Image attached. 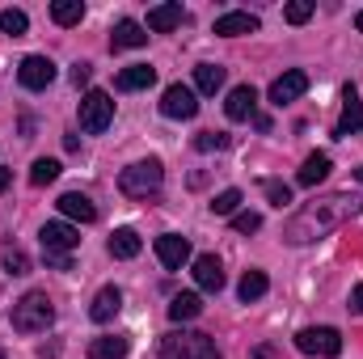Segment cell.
<instances>
[{"mask_svg":"<svg viewBox=\"0 0 363 359\" xmlns=\"http://www.w3.org/2000/svg\"><path fill=\"white\" fill-rule=\"evenodd\" d=\"M359 211V199L355 194H330V199H317L308 207H300L291 220H287V241L291 245H308L325 233H334L342 220H351Z\"/></svg>","mask_w":363,"mask_h":359,"instance_id":"obj_1","label":"cell"},{"mask_svg":"<svg viewBox=\"0 0 363 359\" xmlns=\"http://www.w3.org/2000/svg\"><path fill=\"white\" fill-rule=\"evenodd\" d=\"M51 321H55V304L47 292H26L13 304V330L17 334H43Z\"/></svg>","mask_w":363,"mask_h":359,"instance_id":"obj_2","label":"cell"},{"mask_svg":"<svg viewBox=\"0 0 363 359\" xmlns=\"http://www.w3.org/2000/svg\"><path fill=\"white\" fill-rule=\"evenodd\" d=\"M161 359H220V347L199 330H174L161 338Z\"/></svg>","mask_w":363,"mask_h":359,"instance_id":"obj_3","label":"cell"},{"mask_svg":"<svg viewBox=\"0 0 363 359\" xmlns=\"http://www.w3.org/2000/svg\"><path fill=\"white\" fill-rule=\"evenodd\" d=\"M161 186H165L161 161H135V165H127V170L118 174V190H123L127 199H152Z\"/></svg>","mask_w":363,"mask_h":359,"instance_id":"obj_4","label":"cell"},{"mask_svg":"<svg viewBox=\"0 0 363 359\" xmlns=\"http://www.w3.org/2000/svg\"><path fill=\"white\" fill-rule=\"evenodd\" d=\"M110 123H114V101H110V93L106 89H89L85 97H81V131L101 136Z\"/></svg>","mask_w":363,"mask_h":359,"instance_id":"obj_5","label":"cell"},{"mask_svg":"<svg viewBox=\"0 0 363 359\" xmlns=\"http://www.w3.org/2000/svg\"><path fill=\"white\" fill-rule=\"evenodd\" d=\"M296 347H300L304 355L334 359L338 351H342V334H338L334 326H308V330H300V334H296Z\"/></svg>","mask_w":363,"mask_h":359,"instance_id":"obj_6","label":"cell"},{"mask_svg":"<svg viewBox=\"0 0 363 359\" xmlns=\"http://www.w3.org/2000/svg\"><path fill=\"white\" fill-rule=\"evenodd\" d=\"M38 241H43V250H51V254H68V250L81 245V228L68 224V220H47L43 233H38Z\"/></svg>","mask_w":363,"mask_h":359,"instance_id":"obj_7","label":"cell"},{"mask_svg":"<svg viewBox=\"0 0 363 359\" xmlns=\"http://www.w3.org/2000/svg\"><path fill=\"white\" fill-rule=\"evenodd\" d=\"M17 81H21V89H30V93L47 89V85L55 81V64H51L47 55H26L21 68H17Z\"/></svg>","mask_w":363,"mask_h":359,"instance_id":"obj_8","label":"cell"},{"mask_svg":"<svg viewBox=\"0 0 363 359\" xmlns=\"http://www.w3.org/2000/svg\"><path fill=\"white\" fill-rule=\"evenodd\" d=\"M161 114L165 118H194L199 114V93L190 85H169L161 93Z\"/></svg>","mask_w":363,"mask_h":359,"instance_id":"obj_9","label":"cell"},{"mask_svg":"<svg viewBox=\"0 0 363 359\" xmlns=\"http://www.w3.org/2000/svg\"><path fill=\"white\" fill-rule=\"evenodd\" d=\"M157 258H161V267L165 270H182L186 263H190V241L178 237V233L157 237Z\"/></svg>","mask_w":363,"mask_h":359,"instance_id":"obj_10","label":"cell"},{"mask_svg":"<svg viewBox=\"0 0 363 359\" xmlns=\"http://www.w3.org/2000/svg\"><path fill=\"white\" fill-rule=\"evenodd\" d=\"M224 114H228L233 123L254 118V114H258V89H254V85H237V89L228 93V101H224Z\"/></svg>","mask_w":363,"mask_h":359,"instance_id":"obj_11","label":"cell"},{"mask_svg":"<svg viewBox=\"0 0 363 359\" xmlns=\"http://www.w3.org/2000/svg\"><path fill=\"white\" fill-rule=\"evenodd\" d=\"M60 216L72 224V220H81V224H93L97 220V207H93V199L89 194H81V190H68V194H60Z\"/></svg>","mask_w":363,"mask_h":359,"instance_id":"obj_12","label":"cell"},{"mask_svg":"<svg viewBox=\"0 0 363 359\" xmlns=\"http://www.w3.org/2000/svg\"><path fill=\"white\" fill-rule=\"evenodd\" d=\"M304 89H308V72L291 68V72H283V77L271 85V101H274V106H287V101L304 97Z\"/></svg>","mask_w":363,"mask_h":359,"instance_id":"obj_13","label":"cell"},{"mask_svg":"<svg viewBox=\"0 0 363 359\" xmlns=\"http://www.w3.org/2000/svg\"><path fill=\"white\" fill-rule=\"evenodd\" d=\"M148 43V26H140V21H131V17H123L118 26H114V34H110V51H135V47H144Z\"/></svg>","mask_w":363,"mask_h":359,"instance_id":"obj_14","label":"cell"},{"mask_svg":"<svg viewBox=\"0 0 363 359\" xmlns=\"http://www.w3.org/2000/svg\"><path fill=\"white\" fill-rule=\"evenodd\" d=\"M351 131H363V101H359V93H355V85L342 89V118H338L334 136H351Z\"/></svg>","mask_w":363,"mask_h":359,"instance_id":"obj_15","label":"cell"},{"mask_svg":"<svg viewBox=\"0 0 363 359\" xmlns=\"http://www.w3.org/2000/svg\"><path fill=\"white\" fill-rule=\"evenodd\" d=\"M194 283H199L203 292H220V287H224V263H220L216 254H199V258H194Z\"/></svg>","mask_w":363,"mask_h":359,"instance_id":"obj_16","label":"cell"},{"mask_svg":"<svg viewBox=\"0 0 363 359\" xmlns=\"http://www.w3.org/2000/svg\"><path fill=\"white\" fill-rule=\"evenodd\" d=\"M123 309V292L114 287V283H106L97 296H93V304H89V317L97 321V326H106V321H114V313Z\"/></svg>","mask_w":363,"mask_h":359,"instance_id":"obj_17","label":"cell"},{"mask_svg":"<svg viewBox=\"0 0 363 359\" xmlns=\"http://www.w3.org/2000/svg\"><path fill=\"white\" fill-rule=\"evenodd\" d=\"M216 34H220V38L258 34V17H254V13H220V17H216Z\"/></svg>","mask_w":363,"mask_h":359,"instance_id":"obj_18","label":"cell"},{"mask_svg":"<svg viewBox=\"0 0 363 359\" xmlns=\"http://www.w3.org/2000/svg\"><path fill=\"white\" fill-rule=\"evenodd\" d=\"M106 250H110V258H135L140 250H144V241H140V233L135 228H114L110 233V241H106Z\"/></svg>","mask_w":363,"mask_h":359,"instance_id":"obj_19","label":"cell"},{"mask_svg":"<svg viewBox=\"0 0 363 359\" xmlns=\"http://www.w3.org/2000/svg\"><path fill=\"white\" fill-rule=\"evenodd\" d=\"M178 26H182V4L178 0L148 9V30H152V34H169V30H178Z\"/></svg>","mask_w":363,"mask_h":359,"instance_id":"obj_20","label":"cell"},{"mask_svg":"<svg viewBox=\"0 0 363 359\" xmlns=\"http://www.w3.org/2000/svg\"><path fill=\"white\" fill-rule=\"evenodd\" d=\"M152 81H157V68H148V64H131V68H123V72H118V81H114V85H118L123 93H135V89H148Z\"/></svg>","mask_w":363,"mask_h":359,"instance_id":"obj_21","label":"cell"},{"mask_svg":"<svg viewBox=\"0 0 363 359\" xmlns=\"http://www.w3.org/2000/svg\"><path fill=\"white\" fill-rule=\"evenodd\" d=\"M330 170H334V161L325 157V153H313L304 165H300V174H296V182L300 186H317V182H325L330 178Z\"/></svg>","mask_w":363,"mask_h":359,"instance_id":"obj_22","label":"cell"},{"mask_svg":"<svg viewBox=\"0 0 363 359\" xmlns=\"http://www.w3.org/2000/svg\"><path fill=\"white\" fill-rule=\"evenodd\" d=\"M203 313V300L194 296V292H178L174 300H169V321H194Z\"/></svg>","mask_w":363,"mask_h":359,"instance_id":"obj_23","label":"cell"},{"mask_svg":"<svg viewBox=\"0 0 363 359\" xmlns=\"http://www.w3.org/2000/svg\"><path fill=\"white\" fill-rule=\"evenodd\" d=\"M194 89L207 93V97L220 93L224 89V68H220V64H199V68H194Z\"/></svg>","mask_w":363,"mask_h":359,"instance_id":"obj_24","label":"cell"},{"mask_svg":"<svg viewBox=\"0 0 363 359\" xmlns=\"http://www.w3.org/2000/svg\"><path fill=\"white\" fill-rule=\"evenodd\" d=\"M127 338H118V334H106V338H93L89 343V359H123L127 355Z\"/></svg>","mask_w":363,"mask_h":359,"instance_id":"obj_25","label":"cell"},{"mask_svg":"<svg viewBox=\"0 0 363 359\" xmlns=\"http://www.w3.org/2000/svg\"><path fill=\"white\" fill-rule=\"evenodd\" d=\"M267 287H271L267 270H245V275H241V287H237V296L250 304V300H262V296H267Z\"/></svg>","mask_w":363,"mask_h":359,"instance_id":"obj_26","label":"cell"},{"mask_svg":"<svg viewBox=\"0 0 363 359\" xmlns=\"http://www.w3.org/2000/svg\"><path fill=\"white\" fill-rule=\"evenodd\" d=\"M81 17H85V4L81 0H55L51 4V21L55 26H81Z\"/></svg>","mask_w":363,"mask_h":359,"instance_id":"obj_27","label":"cell"},{"mask_svg":"<svg viewBox=\"0 0 363 359\" xmlns=\"http://www.w3.org/2000/svg\"><path fill=\"white\" fill-rule=\"evenodd\" d=\"M60 178V161H51V157H38L34 165H30V182L34 186H47V182Z\"/></svg>","mask_w":363,"mask_h":359,"instance_id":"obj_28","label":"cell"},{"mask_svg":"<svg viewBox=\"0 0 363 359\" xmlns=\"http://www.w3.org/2000/svg\"><path fill=\"white\" fill-rule=\"evenodd\" d=\"M0 30L13 34V38H21V34L30 30V17H26L21 9H4V13H0Z\"/></svg>","mask_w":363,"mask_h":359,"instance_id":"obj_29","label":"cell"},{"mask_svg":"<svg viewBox=\"0 0 363 359\" xmlns=\"http://www.w3.org/2000/svg\"><path fill=\"white\" fill-rule=\"evenodd\" d=\"M237 207H241V190H220L211 199V216H237Z\"/></svg>","mask_w":363,"mask_h":359,"instance_id":"obj_30","label":"cell"},{"mask_svg":"<svg viewBox=\"0 0 363 359\" xmlns=\"http://www.w3.org/2000/svg\"><path fill=\"white\" fill-rule=\"evenodd\" d=\"M262 190H267L271 207H279V211H283V207L291 203V186H287V182H274V178H267V182H262Z\"/></svg>","mask_w":363,"mask_h":359,"instance_id":"obj_31","label":"cell"},{"mask_svg":"<svg viewBox=\"0 0 363 359\" xmlns=\"http://www.w3.org/2000/svg\"><path fill=\"white\" fill-rule=\"evenodd\" d=\"M4 270H9V275H26V270H30L26 250H17V245H4Z\"/></svg>","mask_w":363,"mask_h":359,"instance_id":"obj_32","label":"cell"},{"mask_svg":"<svg viewBox=\"0 0 363 359\" xmlns=\"http://www.w3.org/2000/svg\"><path fill=\"white\" fill-rule=\"evenodd\" d=\"M283 17H287L291 26H304V21L313 17V0H291V4L283 9Z\"/></svg>","mask_w":363,"mask_h":359,"instance_id":"obj_33","label":"cell"},{"mask_svg":"<svg viewBox=\"0 0 363 359\" xmlns=\"http://www.w3.org/2000/svg\"><path fill=\"white\" fill-rule=\"evenodd\" d=\"M194 148H199V153H220V148H228V136H224V131H203V136L194 140Z\"/></svg>","mask_w":363,"mask_h":359,"instance_id":"obj_34","label":"cell"},{"mask_svg":"<svg viewBox=\"0 0 363 359\" xmlns=\"http://www.w3.org/2000/svg\"><path fill=\"white\" fill-rule=\"evenodd\" d=\"M233 228H237V233H258V228H262V216H258V211H237V216H233Z\"/></svg>","mask_w":363,"mask_h":359,"instance_id":"obj_35","label":"cell"},{"mask_svg":"<svg viewBox=\"0 0 363 359\" xmlns=\"http://www.w3.org/2000/svg\"><path fill=\"white\" fill-rule=\"evenodd\" d=\"M47 254V267H55V270H72V258L68 254H51V250H43Z\"/></svg>","mask_w":363,"mask_h":359,"instance_id":"obj_36","label":"cell"},{"mask_svg":"<svg viewBox=\"0 0 363 359\" xmlns=\"http://www.w3.org/2000/svg\"><path fill=\"white\" fill-rule=\"evenodd\" d=\"M89 77H93L89 64H77V68H72V85H89Z\"/></svg>","mask_w":363,"mask_h":359,"instance_id":"obj_37","label":"cell"},{"mask_svg":"<svg viewBox=\"0 0 363 359\" xmlns=\"http://www.w3.org/2000/svg\"><path fill=\"white\" fill-rule=\"evenodd\" d=\"M351 304H355V313H363V283L351 292Z\"/></svg>","mask_w":363,"mask_h":359,"instance_id":"obj_38","label":"cell"},{"mask_svg":"<svg viewBox=\"0 0 363 359\" xmlns=\"http://www.w3.org/2000/svg\"><path fill=\"white\" fill-rule=\"evenodd\" d=\"M9 182H13V174H9V170H0V194L9 190Z\"/></svg>","mask_w":363,"mask_h":359,"instance_id":"obj_39","label":"cell"},{"mask_svg":"<svg viewBox=\"0 0 363 359\" xmlns=\"http://www.w3.org/2000/svg\"><path fill=\"white\" fill-rule=\"evenodd\" d=\"M254 359H274V351H271V347H258V351H254Z\"/></svg>","mask_w":363,"mask_h":359,"instance_id":"obj_40","label":"cell"},{"mask_svg":"<svg viewBox=\"0 0 363 359\" xmlns=\"http://www.w3.org/2000/svg\"><path fill=\"white\" fill-rule=\"evenodd\" d=\"M355 30H359V34H363V13H359V17H355Z\"/></svg>","mask_w":363,"mask_h":359,"instance_id":"obj_41","label":"cell"},{"mask_svg":"<svg viewBox=\"0 0 363 359\" xmlns=\"http://www.w3.org/2000/svg\"><path fill=\"white\" fill-rule=\"evenodd\" d=\"M355 178H359V186H363V170H355Z\"/></svg>","mask_w":363,"mask_h":359,"instance_id":"obj_42","label":"cell"}]
</instances>
